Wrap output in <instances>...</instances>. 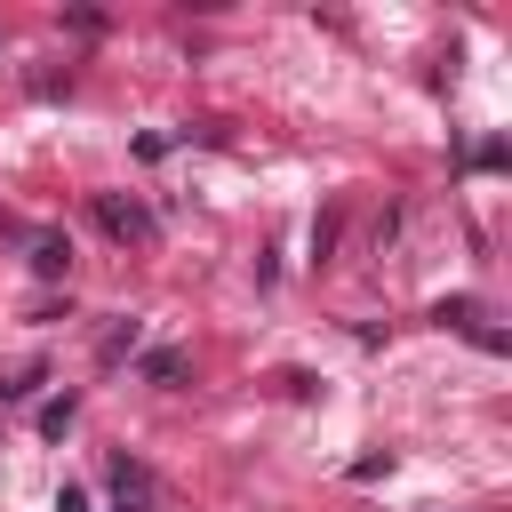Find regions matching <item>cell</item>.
I'll return each instance as SVG.
<instances>
[{
  "mask_svg": "<svg viewBox=\"0 0 512 512\" xmlns=\"http://www.w3.org/2000/svg\"><path fill=\"white\" fill-rule=\"evenodd\" d=\"M96 224H104V240H120V248H144V240L160 232V216H152L144 200H128V192H96Z\"/></svg>",
  "mask_w": 512,
  "mask_h": 512,
  "instance_id": "cell-1",
  "label": "cell"
},
{
  "mask_svg": "<svg viewBox=\"0 0 512 512\" xmlns=\"http://www.w3.org/2000/svg\"><path fill=\"white\" fill-rule=\"evenodd\" d=\"M112 496H120V512H160V480H152V464L112 456Z\"/></svg>",
  "mask_w": 512,
  "mask_h": 512,
  "instance_id": "cell-2",
  "label": "cell"
},
{
  "mask_svg": "<svg viewBox=\"0 0 512 512\" xmlns=\"http://www.w3.org/2000/svg\"><path fill=\"white\" fill-rule=\"evenodd\" d=\"M24 256H32L40 280H64V272H72V240H64V232H24Z\"/></svg>",
  "mask_w": 512,
  "mask_h": 512,
  "instance_id": "cell-3",
  "label": "cell"
},
{
  "mask_svg": "<svg viewBox=\"0 0 512 512\" xmlns=\"http://www.w3.org/2000/svg\"><path fill=\"white\" fill-rule=\"evenodd\" d=\"M144 384H184V352H144Z\"/></svg>",
  "mask_w": 512,
  "mask_h": 512,
  "instance_id": "cell-4",
  "label": "cell"
},
{
  "mask_svg": "<svg viewBox=\"0 0 512 512\" xmlns=\"http://www.w3.org/2000/svg\"><path fill=\"white\" fill-rule=\"evenodd\" d=\"M72 416H80V400L64 392V400H48V408H40V432H48V440H64V432H72Z\"/></svg>",
  "mask_w": 512,
  "mask_h": 512,
  "instance_id": "cell-5",
  "label": "cell"
},
{
  "mask_svg": "<svg viewBox=\"0 0 512 512\" xmlns=\"http://www.w3.org/2000/svg\"><path fill=\"white\" fill-rule=\"evenodd\" d=\"M136 336H144V328H136V320H112V328H104V344H96V352H104V360H120V352H136Z\"/></svg>",
  "mask_w": 512,
  "mask_h": 512,
  "instance_id": "cell-6",
  "label": "cell"
}]
</instances>
